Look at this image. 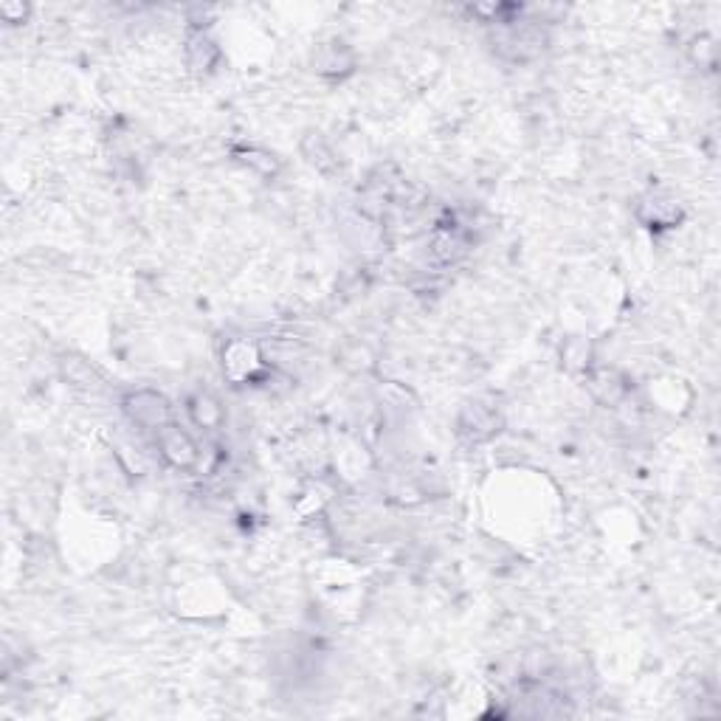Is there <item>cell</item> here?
<instances>
[{"instance_id": "obj_1", "label": "cell", "mask_w": 721, "mask_h": 721, "mask_svg": "<svg viewBox=\"0 0 721 721\" xmlns=\"http://www.w3.org/2000/svg\"><path fill=\"white\" fill-rule=\"evenodd\" d=\"M119 406H122V415L127 417V423L139 431L158 434L164 426L175 423L167 395L158 392V389H130L122 395Z\"/></svg>"}, {"instance_id": "obj_2", "label": "cell", "mask_w": 721, "mask_h": 721, "mask_svg": "<svg viewBox=\"0 0 721 721\" xmlns=\"http://www.w3.org/2000/svg\"><path fill=\"white\" fill-rule=\"evenodd\" d=\"M155 448H158V457L175 471H192L200 465V445L178 423H169L155 434Z\"/></svg>"}, {"instance_id": "obj_3", "label": "cell", "mask_w": 721, "mask_h": 721, "mask_svg": "<svg viewBox=\"0 0 721 721\" xmlns=\"http://www.w3.org/2000/svg\"><path fill=\"white\" fill-rule=\"evenodd\" d=\"M499 431H502V415L493 406H485V403H465L462 406L460 417H457V434L465 443H488Z\"/></svg>"}, {"instance_id": "obj_4", "label": "cell", "mask_w": 721, "mask_h": 721, "mask_svg": "<svg viewBox=\"0 0 721 721\" xmlns=\"http://www.w3.org/2000/svg\"><path fill=\"white\" fill-rule=\"evenodd\" d=\"M262 367H265L262 364V353L254 341L234 338V341L226 344V350H223V372H226L229 381H234V384L254 381L262 372Z\"/></svg>"}, {"instance_id": "obj_5", "label": "cell", "mask_w": 721, "mask_h": 721, "mask_svg": "<svg viewBox=\"0 0 721 721\" xmlns=\"http://www.w3.org/2000/svg\"><path fill=\"white\" fill-rule=\"evenodd\" d=\"M313 71L327 79L347 77L355 71V51L344 40H327L313 51Z\"/></svg>"}, {"instance_id": "obj_6", "label": "cell", "mask_w": 721, "mask_h": 721, "mask_svg": "<svg viewBox=\"0 0 721 721\" xmlns=\"http://www.w3.org/2000/svg\"><path fill=\"white\" fill-rule=\"evenodd\" d=\"M637 217L648 229H671L682 220V206L662 192H648L637 200Z\"/></svg>"}, {"instance_id": "obj_7", "label": "cell", "mask_w": 721, "mask_h": 721, "mask_svg": "<svg viewBox=\"0 0 721 721\" xmlns=\"http://www.w3.org/2000/svg\"><path fill=\"white\" fill-rule=\"evenodd\" d=\"M184 60H186V68L192 71V74H212L217 68V62H220V48L217 43L206 34L203 29H192L186 34V43H184Z\"/></svg>"}, {"instance_id": "obj_8", "label": "cell", "mask_w": 721, "mask_h": 721, "mask_svg": "<svg viewBox=\"0 0 721 721\" xmlns=\"http://www.w3.org/2000/svg\"><path fill=\"white\" fill-rule=\"evenodd\" d=\"M186 412H189V420H192L200 431H217L223 429V423H226L223 403H220L212 392H203V389L186 400Z\"/></svg>"}, {"instance_id": "obj_9", "label": "cell", "mask_w": 721, "mask_h": 721, "mask_svg": "<svg viewBox=\"0 0 721 721\" xmlns=\"http://www.w3.org/2000/svg\"><path fill=\"white\" fill-rule=\"evenodd\" d=\"M429 254L440 265H454V262H460L468 254V240H465V234L457 226H440L437 234L431 237Z\"/></svg>"}, {"instance_id": "obj_10", "label": "cell", "mask_w": 721, "mask_h": 721, "mask_svg": "<svg viewBox=\"0 0 721 721\" xmlns=\"http://www.w3.org/2000/svg\"><path fill=\"white\" fill-rule=\"evenodd\" d=\"M299 150L307 158V164L316 172H322V175H336L338 167H341L336 150L330 147V141L324 139L322 133H307L302 144H299Z\"/></svg>"}, {"instance_id": "obj_11", "label": "cell", "mask_w": 721, "mask_h": 721, "mask_svg": "<svg viewBox=\"0 0 721 721\" xmlns=\"http://www.w3.org/2000/svg\"><path fill=\"white\" fill-rule=\"evenodd\" d=\"M60 375L65 384L77 386V389H85V392H93V389L102 386L99 372H96L85 358H77V355H65V358H62Z\"/></svg>"}, {"instance_id": "obj_12", "label": "cell", "mask_w": 721, "mask_h": 721, "mask_svg": "<svg viewBox=\"0 0 721 721\" xmlns=\"http://www.w3.org/2000/svg\"><path fill=\"white\" fill-rule=\"evenodd\" d=\"M234 161L243 164L246 169H251V172L260 175V178H274L279 172L277 155L262 150V147H240V150H234Z\"/></svg>"}, {"instance_id": "obj_13", "label": "cell", "mask_w": 721, "mask_h": 721, "mask_svg": "<svg viewBox=\"0 0 721 721\" xmlns=\"http://www.w3.org/2000/svg\"><path fill=\"white\" fill-rule=\"evenodd\" d=\"M589 392L600 400V403H617V400L626 395V386L623 378L612 372V369H598L589 375Z\"/></svg>"}, {"instance_id": "obj_14", "label": "cell", "mask_w": 721, "mask_h": 721, "mask_svg": "<svg viewBox=\"0 0 721 721\" xmlns=\"http://www.w3.org/2000/svg\"><path fill=\"white\" fill-rule=\"evenodd\" d=\"M29 15L31 9L23 6V3H3V6H0V17H3L6 23H23Z\"/></svg>"}]
</instances>
